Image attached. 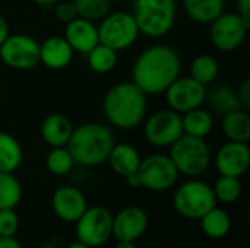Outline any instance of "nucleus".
Masks as SVG:
<instances>
[{
	"label": "nucleus",
	"instance_id": "a19ab883",
	"mask_svg": "<svg viewBox=\"0 0 250 248\" xmlns=\"http://www.w3.org/2000/svg\"><path fill=\"white\" fill-rule=\"evenodd\" d=\"M66 248H91L88 247V246H85V244H82V243H79V241H76V243H72V244H69Z\"/></svg>",
	"mask_w": 250,
	"mask_h": 248
},
{
	"label": "nucleus",
	"instance_id": "7c9ffc66",
	"mask_svg": "<svg viewBox=\"0 0 250 248\" xmlns=\"http://www.w3.org/2000/svg\"><path fill=\"white\" fill-rule=\"evenodd\" d=\"M45 167L51 174L62 177V175L69 174L73 170L75 161H73L69 149L66 146H60V148H53L48 152V155L45 158Z\"/></svg>",
	"mask_w": 250,
	"mask_h": 248
},
{
	"label": "nucleus",
	"instance_id": "cd10ccee",
	"mask_svg": "<svg viewBox=\"0 0 250 248\" xmlns=\"http://www.w3.org/2000/svg\"><path fill=\"white\" fill-rule=\"evenodd\" d=\"M86 56H88L89 67L100 75H105L111 72L117 64V51L101 42H98Z\"/></svg>",
	"mask_w": 250,
	"mask_h": 248
},
{
	"label": "nucleus",
	"instance_id": "a878e982",
	"mask_svg": "<svg viewBox=\"0 0 250 248\" xmlns=\"http://www.w3.org/2000/svg\"><path fill=\"white\" fill-rule=\"evenodd\" d=\"M207 98H208L211 110L221 115H224L230 111L243 108L237 98L236 89H233L229 85H218L209 94L207 92Z\"/></svg>",
	"mask_w": 250,
	"mask_h": 248
},
{
	"label": "nucleus",
	"instance_id": "f03ea898",
	"mask_svg": "<svg viewBox=\"0 0 250 248\" xmlns=\"http://www.w3.org/2000/svg\"><path fill=\"white\" fill-rule=\"evenodd\" d=\"M103 111L113 127L130 130L145 118L146 95L133 82H119L107 91Z\"/></svg>",
	"mask_w": 250,
	"mask_h": 248
},
{
	"label": "nucleus",
	"instance_id": "dca6fc26",
	"mask_svg": "<svg viewBox=\"0 0 250 248\" xmlns=\"http://www.w3.org/2000/svg\"><path fill=\"white\" fill-rule=\"evenodd\" d=\"M148 229V213L139 206H127L113 216V237L117 241H136Z\"/></svg>",
	"mask_w": 250,
	"mask_h": 248
},
{
	"label": "nucleus",
	"instance_id": "c756f323",
	"mask_svg": "<svg viewBox=\"0 0 250 248\" xmlns=\"http://www.w3.org/2000/svg\"><path fill=\"white\" fill-rule=\"evenodd\" d=\"M212 190H214L217 202H221L224 205H231L240 199L243 187H242L240 178L221 175L215 181V186L212 187Z\"/></svg>",
	"mask_w": 250,
	"mask_h": 248
},
{
	"label": "nucleus",
	"instance_id": "1a4fd4ad",
	"mask_svg": "<svg viewBox=\"0 0 250 248\" xmlns=\"http://www.w3.org/2000/svg\"><path fill=\"white\" fill-rule=\"evenodd\" d=\"M209 25V39L212 45L218 51L231 53L245 42L250 22L237 12H223Z\"/></svg>",
	"mask_w": 250,
	"mask_h": 248
},
{
	"label": "nucleus",
	"instance_id": "6e6552de",
	"mask_svg": "<svg viewBox=\"0 0 250 248\" xmlns=\"http://www.w3.org/2000/svg\"><path fill=\"white\" fill-rule=\"evenodd\" d=\"M75 225L78 241L91 248L104 246L113 237V215L104 206H88Z\"/></svg>",
	"mask_w": 250,
	"mask_h": 248
},
{
	"label": "nucleus",
	"instance_id": "4be33fe9",
	"mask_svg": "<svg viewBox=\"0 0 250 248\" xmlns=\"http://www.w3.org/2000/svg\"><path fill=\"white\" fill-rule=\"evenodd\" d=\"M224 0H183L186 15L198 23H211L224 12Z\"/></svg>",
	"mask_w": 250,
	"mask_h": 248
},
{
	"label": "nucleus",
	"instance_id": "bb28decb",
	"mask_svg": "<svg viewBox=\"0 0 250 248\" xmlns=\"http://www.w3.org/2000/svg\"><path fill=\"white\" fill-rule=\"evenodd\" d=\"M220 72L218 61L211 54H199L190 64V77L204 86L212 83Z\"/></svg>",
	"mask_w": 250,
	"mask_h": 248
},
{
	"label": "nucleus",
	"instance_id": "c9c22d12",
	"mask_svg": "<svg viewBox=\"0 0 250 248\" xmlns=\"http://www.w3.org/2000/svg\"><path fill=\"white\" fill-rule=\"evenodd\" d=\"M237 13L250 22V0H236Z\"/></svg>",
	"mask_w": 250,
	"mask_h": 248
},
{
	"label": "nucleus",
	"instance_id": "c85d7f7f",
	"mask_svg": "<svg viewBox=\"0 0 250 248\" xmlns=\"http://www.w3.org/2000/svg\"><path fill=\"white\" fill-rule=\"evenodd\" d=\"M22 199V186L13 172H0V209H15Z\"/></svg>",
	"mask_w": 250,
	"mask_h": 248
},
{
	"label": "nucleus",
	"instance_id": "0eeeda50",
	"mask_svg": "<svg viewBox=\"0 0 250 248\" xmlns=\"http://www.w3.org/2000/svg\"><path fill=\"white\" fill-rule=\"evenodd\" d=\"M97 29L98 41L117 53L132 47L141 34L133 15L129 12L107 13Z\"/></svg>",
	"mask_w": 250,
	"mask_h": 248
},
{
	"label": "nucleus",
	"instance_id": "393cba45",
	"mask_svg": "<svg viewBox=\"0 0 250 248\" xmlns=\"http://www.w3.org/2000/svg\"><path fill=\"white\" fill-rule=\"evenodd\" d=\"M22 146L16 137L0 132V172H13L21 167Z\"/></svg>",
	"mask_w": 250,
	"mask_h": 248
},
{
	"label": "nucleus",
	"instance_id": "423d86ee",
	"mask_svg": "<svg viewBox=\"0 0 250 248\" xmlns=\"http://www.w3.org/2000/svg\"><path fill=\"white\" fill-rule=\"evenodd\" d=\"M173 206L185 219L199 221L208 210L217 206V199L209 184L201 180H189L176 190Z\"/></svg>",
	"mask_w": 250,
	"mask_h": 248
},
{
	"label": "nucleus",
	"instance_id": "f704fd0d",
	"mask_svg": "<svg viewBox=\"0 0 250 248\" xmlns=\"http://www.w3.org/2000/svg\"><path fill=\"white\" fill-rule=\"evenodd\" d=\"M237 92V98L242 104V107L245 110H249L250 108V80L246 79L242 82V85L239 86V89L236 91Z\"/></svg>",
	"mask_w": 250,
	"mask_h": 248
},
{
	"label": "nucleus",
	"instance_id": "ea45409f",
	"mask_svg": "<svg viewBox=\"0 0 250 248\" xmlns=\"http://www.w3.org/2000/svg\"><path fill=\"white\" fill-rule=\"evenodd\" d=\"M37 4H40V6H53V4H56L57 1H60V0H34Z\"/></svg>",
	"mask_w": 250,
	"mask_h": 248
},
{
	"label": "nucleus",
	"instance_id": "a211bd4d",
	"mask_svg": "<svg viewBox=\"0 0 250 248\" xmlns=\"http://www.w3.org/2000/svg\"><path fill=\"white\" fill-rule=\"evenodd\" d=\"M73 53L64 37L54 35L40 44V63L48 69L60 70L70 64Z\"/></svg>",
	"mask_w": 250,
	"mask_h": 248
},
{
	"label": "nucleus",
	"instance_id": "6ab92c4d",
	"mask_svg": "<svg viewBox=\"0 0 250 248\" xmlns=\"http://www.w3.org/2000/svg\"><path fill=\"white\" fill-rule=\"evenodd\" d=\"M73 129L72 121L64 114L53 113L48 114L41 124V137L51 148L66 146Z\"/></svg>",
	"mask_w": 250,
	"mask_h": 248
},
{
	"label": "nucleus",
	"instance_id": "2f4dec72",
	"mask_svg": "<svg viewBox=\"0 0 250 248\" xmlns=\"http://www.w3.org/2000/svg\"><path fill=\"white\" fill-rule=\"evenodd\" d=\"M78 16L88 20H101L107 13H110V0H72Z\"/></svg>",
	"mask_w": 250,
	"mask_h": 248
},
{
	"label": "nucleus",
	"instance_id": "7ed1b4c3",
	"mask_svg": "<svg viewBox=\"0 0 250 248\" xmlns=\"http://www.w3.org/2000/svg\"><path fill=\"white\" fill-rule=\"evenodd\" d=\"M114 143V134L108 126L85 123L73 129L66 148L76 165L97 167L107 161Z\"/></svg>",
	"mask_w": 250,
	"mask_h": 248
},
{
	"label": "nucleus",
	"instance_id": "4c0bfd02",
	"mask_svg": "<svg viewBox=\"0 0 250 248\" xmlns=\"http://www.w3.org/2000/svg\"><path fill=\"white\" fill-rule=\"evenodd\" d=\"M9 25H7V20L0 15V45L6 41V38L9 37Z\"/></svg>",
	"mask_w": 250,
	"mask_h": 248
},
{
	"label": "nucleus",
	"instance_id": "20e7f679",
	"mask_svg": "<svg viewBox=\"0 0 250 248\" xmlns=\"http://www.w3.org/2000/svg\"><path fill=\"white\" fill-rule=\"evenodd\" d=\"M133 18L139 32L151 38L168 34L176 22L174 0H133Z\"/></svg>",
	"mask_w": 250,
	"mask_h": 248
},
{
	"label": "nucleus",
	"instance_id": "72a5a7b5",
	"mask_svg": "<svg viewBox=\"0 0 250 248\" xmlns=\"http://www.w3.org/2000/svg\"><path fill=\"white\" fill-rule=\"evenodd\" d=\"M56 16L59 20L67 23L72 19H75L78 16L76 13V7L73 4V1H66V0H60L56 3Z\"/></svg>",
	"mask_w": 250,
	"mask_h": 248
},
{
	"label": "nucleus",
	"instance_id": "b1692460",
	"mask_svg": "<svg viewBox=\"0 0 250 248\" xmlns=\"http://www.w3.org/2000/svg\"><path fill=\"white\" fill-rule=\"evenodd\" d=\"M199 221H201V228L204 234L214 240L224 238L231 229L230 215L224 209L217 208V206L208 210Z\"/></svg>",
	"mask_w": 250,
	"mask_h": 248
},
{
	"label": "nucleus",
	"instance_id": "f3484780",
	"mask_svg": "<svg viewBox=\"0 0 250 248\" xmlns=\"http://www.w3.org/2000/svg\"><path fill=\"white\" fill-rule=\"evenodd\" d=\"M64 39L69 42L73 51L86 56L100 42L97 25L92 20L76 16L66 23Z\"/></svg>",
	"mask_w": 250,
	"mask_h": 248
},
{
	"label": "nucleus",
	"instance_id": "5701e85b",
	"mask_svg": "<svg viewBox=\"0 0 250 248\" xmlns=\"http://www.w3.org/2000/svg\"><path fill=\"white\" fill-rule=\"evenodd\" d=\"M183 134L205 139L214 129V118L207 110L195 108L182 115Z\"/></svg>",
	"mask_w": 250,
	"mask_h": 248
},
{
	"label": "nucleus",
	"instance_id": "e433bc0d",
	"mask_svg": "<svg viewBox=\"0 0 250 248\" xmlns=\"http://www.w3.org/2000/svg\"><path fill=\"white\" fill-rule=\"evenodd\" d=\"M0 248H22L15 237H0Z\"/></svg>",
	"mask_w": 250,
	"mask_h": 248
},
{
	"label": "nucleus",
	"instance_id": "aec40b11",
	"mask_svg": "<svg viewBox=\"0 0 250 248\" xmlns=\"http://www.w3.org/2000/svg\"><path fill=\"white\" fill-rule=\"evenodd\" d=\"M111 170L120 177H129L135 174L141 165V155L133 145L129 143H114L108 158Z\"/></svg>",
	"mask_w": 250,
	"mask_h": 248
},
{
	"label": "nucleus",
	"instance_id": "412c9836",
	"mask_svg": "<svg viewBox=\"0 0 250 248\" xmlns=\"http://www.w3.org/2000/svg\"><path fill=\"white\" fill-rule=\"evenodd\" d=\"M221 130L230 142L248 143L250 140V115L248 110L239 108L224 114Z\"/></svg>",
	"mask_w": 250,
	"mask_h": 248
},
{
	"label": "nucleus",
	"instance_id": "f8f14e48",
	"mask_svg": "<svg viewBox=\"0 0 250 248\" xmlns=\"http://www.w3.org/2000/svg\"><path fill=\"white\" fill-rule=\"evenodd\" d=\"M145 139L157 148H170L182 134V114L173 110H161L154 113L144 129Z\"/></svg>",
	"mask_w": 250,
	"mask_h": 248
},
{
	"label": "nucleus",
	"instance_id": "f257e3e1",
	"mask_svg": "<svg viewBox=\"0 0 250 248\" xmlns=\"http://www.w3.org/2000/svg\"><path fill=\"white\" fill-rule=\"evenodd\" d=\"M182 60L179 53L166 44H155L145 48L132 67V82L145 95L164 94L179 77Z\"/></svg>",
	"mask_w": 250,
	"mask_h": 248
},
{
	"label": "nucleus",
	"instance_id": "4468645a",
	"mask_svg": "<svg viewBox=\"0 0 250 248\" xmlns=\"http://www.w3.org/2000/svg\"><path fill=\"white\" fill-rule=\"evenodd\" d=\"M215 167L220 175L236 178L243 177L250 167V149L248 143L229 140L217 152Z\"/></svg>",
	"mask_w": 250,
	"mask_h": 248
},
{
	"label": "nucleus",
	"instance_id": "9b49d317",
	"mask_svg": "<svg viewBox=\"0 0 250 248\" xmlns=\"http://www.w3.org/2000/svg\"><path fill=\"white\" fill-rule=\"evenodd\" d=\"M0 60L16 70H29L40 63V42L26 34H13L0 45Z\"/></svg>",
	"mask_w": 250,
	"mask_h": 248
},
{
	"label": "nucleus",
	"instance_id": "ddd939ff",
	"mask_svg": "<svg viewBox=\"0 0 250 248\" xmlns=\"http://www.w3.org/2000/svg\"><path fill=\"white\" fill-rule=\"evenodd\" d=\"M164 94L170 110L179 114H185L190 110L202 107L204 101L207 99V88L190 76H179Z\"/></svg>",
	"mask_w": 250,
	"mask_h": 248
},
{
	"label": "nucleus",
	"instance_id": "58836bf2",
	"mask_svg": "<svg viewBox=\"0 0 250 248\" xmlns=\"http://www.w3.org/2000/svg\"><path fill=\"white\" fill-rule=\"evenodd\" d=\"M114 248H136L135 241H117Z\"/></svg>",
	"mask_w": 250,
	"mask_h": 248
},
{
	"label": "nucleus",
	"instance_id": "39448f33",
	"mask_svg": "<svg viewBox=\"0 0 250 248\" xmlns=\"http://www.w3.org/2000/svg\"><path fill=\"white\" fill-rule=\"evenodd\" d=\"M170 159L179 174L186 177H199L211 165V149L205 139L182 134L170 146Z\"/></svg>",
	"mask_w": 250,
	"mask_h": 248
},
{
	"label": "nucleus",
	"instance_id": "473e14b6",
	"mask_svg": "<svg viewBox=\"0 0 250 248\" xmlns=\"http://www.w3.org/2000/svg\"><path fill=\"white\" fill-rule=\"evenodd\" d=\"M19 229V216L15 209H0V237H15Z\"/></svg>",
	"mask_w": 250,
	"mask_h": 248
},
{
	"label": "nucleus",
	"instance_id": "9d476101",
	"mask_svg": "<svg viewBox=\"0 0 250 248\" xmlns=\"http://www.w3.org/2000/svg\"><path fill=\"white\" fill-rule=\"evenodd\" d=\"M141 187L149 191H167L179 180V171L168 155L154 153L141 161L136 171Z\"/></svg>",
	"mask_w": 250,
	"mask_h": 248
},
{
	"label": "nucleus",
	"instance_id": "2eb2a0df",
	"mask_svg": "<svg viewBox=\"0 0 250 248\" xmlns=\"http://www.w3.org/2000/svg\"><path fill=\"white\" fill-rule=\"evenodd\" d=\"M51 208L60 221L75 224L86 210L88 202L79 189L73 186H62L53 193Z\"/></svg>",
	"mask_w": 250,
	"mask_h": 248
}]
</instances>
